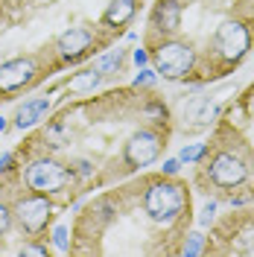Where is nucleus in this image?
Wrapping results in <instances>:
<instances>
[{"instance_id": "obj_1", "label": "nucleus", "mask_w": 254, "mask_h": 257, "mask_svg": "<svg viewBox=\"0 0 254 257\" xmlns=\"http://www.w3.org/2000/svg\"><path fill=\"white\" fill-rule=\"evenodd\" d=\"M173 132V108L158 88L126 85L62 102L12 152L24 184L70 210L158 164Z\"/></svg>"}, {"instance_id": "obj_2", "label": "nucleus", "mask_w": 254, "mask_h": 257, "mask_svg": "<svg viewBox=\"0 0 254 257\" xmlns=\"http://www.w3.org/2000/svg\"><path fill=\"white\" fill-rule=\"evenodd\" d=\"M193 225L187 178L149 173L96 190L73 216L67 254L175 257Z\"/></svg>"}, {"instance_id": "obj_3", "label": "nucleus", "mask_w": 254, "mask_h": 257, "mask_svg": "<svg viewBox=\"0 0 254 257\" xmlns=\"http://www.w3.org/2000/svg\"><path fill=\"white\" fill-rule=\"evenodd\" d=\"M141 47L164 82L190 88L222 82L254 50V0H155Z\"/></svg>"}, {"instance_id": "obj_4", "label": "nucleus", "mask_w": 254, "mask_h": 257, "mask_svg": "<svg viewBox=\"0 0 254 257\" xmlns=\"http://www.w3.org/2000/svg\"><path fill=\"white\" fill-rule=\"evenodd\" d=\"M190 187L228 208L254 205V79L219 108Z\"/></svg>"}, {"instance_id": "obj_5", "label": "nucleus", "mask_w": 254, "mask_h": 257, "mask_svg": "<svg viewBox=\"0 0 254 257\" xmlns=\"http://www.w3.org/2000/svg\"><path fill=\"white\" fill-rule=\"evenodd\" d=\"M207 257H254V205H239L219 213L207 225L205 248Z\"/></svg>"}, {"instance_id": "obj_6", "label": "nucleus", "mask_w": 254, "mask_h": 257, "mask_svg": "<svg viewBox=\"0 0 254 257\" xmlns=\"http://www.w3.org/2000/svg\"><path fill=\"white\" fill-rule=\"evenodd\" d=\"M219 102L216 99H210V96H190L184 105H181V111L173 114V126L175 120L181 123V132H187V135H196V132H205L216 123V117H219Z\"/></svg>"}, {"instance_id": "obj_7", "label": "nucleus", "mask_w": 254, "mask_h": 257, "mask_svg": "<svg viewBox=\"0 0 254 257\" xmlns=\"http://www.w3.org/2000/svg\"><path fill=\"white\" fill-rule=\"evenodd\" d=\"M50 111H53V99H50L47 94L24 99V102L15 108V114H12V126H15L18 132H24V128H35L41 120H47Z\"/></svg>"}, {"instance_id": "obj_8", "label": "nucleus", "mask_w": 254, "mask_h": 257, "mask_svg": "<svg viewBox=\"0 0 254 257\" xmlns=\"http://www.w3.org/2000/svg\"><path fill=\"white\" fill-rule=\"evenodd\" d=\"M91 67H94L102 79H114V76L120 79V76L126 73V67H129V50L123 47V44H111L108 50L96 53Z\"/></svg>"}, {"instance_id": "obj_9", "label": "nucleus", "mask_w": 254, "mask_h": 257, "mask_svg": "<svg viewBox=\"0 0 254 257\" xmlns=\"http://www.w3.org/2000/svg\"><path fill=\"white\" fill-rule=\"evenodd\" d=\"M102 76L96 73L94 67H85V70H79V73H70L64 82H59V85H53V88H64V96L59 99V102H67V99H73V96H85V94H94L96 88L102 85Z\"/></svg>"}, {"instance_id": "obj_10", "label": "nucleus", "mask_w": 254, "mask_h": 257, "mask_svg": "<svg viewBox=\"0 0 254 257\" xmlns=\"http://www.w3.org/2000/svg\"><path fill=\"white\" fill-rule=\"evenodd\" d=\"M50 242L56 245V251L67 254V251H70V228H67V225H53V231H50Z\"/></svg>"}, {"instance_id": "obj_11", "label": "nucleus", "mask_w": 254, "mask_h": 257, "mask_svg": "<svg viewBox=\"0 0 254 257\" xmlns=\"http://www.w3.org/2000/svg\"><path fill=\"white\" fill-rule=\"evenodd\" d=\"M202 155H205V144H190V146H184V149L178 152V161H181V164H187V167H193Z\"/></svg>"}, {"instance_id": "obj_12", "label": "nucleus", "mask_w": 254, "mask_h": 257, "mask_svg": "<svg viewBox=\"0 0 254 257\" xmlns=\"http://www.w3.org/2000/svg\"><path fill=\"white\" fill-rule=\"evenodd\" d=\"M132 85H138V88H155V85H158V73H155L152 67H141V73L135 76Z\"/></svg>"}, {"instance_id": "obj_13", "label": "nucleus", "mask_w": 254, "mask_h": 257, "mask_svg": "<svg viewBox=\"0 0 254 257\" xmlns=\"http://www.w3.org/2000/svg\"><path fill=\"white\" fill-rule=\"evenodd\" d=\"M178 170H181V161L178 158H167L164 167H161V173H167V176H178Z\"/></svg>"}, {"instance_id": "obj_14", "label": "nucleus", "mask_w": 254, "mask_h": 257, "mask_svg": "<svg viewBox=\"0 0 254 257\" xmlns=\"http://www.w3.org/2000/svg\"><path fill=\"white\" fill-rule=\"evenodd\" d=\"M15 167V152H3L0 155V173H6V170H12Z\"/></svg>"}, {"instance_id": "obj_15", "label": "nucleus", "mask_w": 254, "mask_h": 257, "mask_svg": "<svg viewBox=\"0 0 254 257\" xmlns=\"http://www.w3.org/2000/svg\"><path fill=\"white\" fill-rule=\"evenodd\" d=\"M132 59H135V64H138V67H146V64H149V53H146L143 47H138L135 53H132Z\"/></svg>"}, {"instance_id": "obj_16", "label": "nucleus", "mask_w": 254, "mask_h": 257, "mask_svg": "<svg viewBox=\"0 0 254 257\" xmlns=\"http://www.w3.org/2000/svg\"><path fill=\"white\" fill-rule=\"evenodd\" d=\"M6 128H9V123H6V117L0 114V132H6Z\"/></svg>"}, {"instance_id": "obj_17", "label": "nucleus", "mask_w": 254, "mask_h": 257, "mask_svg": "<svg viewBox=\"0 0 254 257\" xmlns=\"http://www.w3.org/2000/svg\"><path fill=\"white\" fill-rule=\"evenodd\" d=\"M251 56H254V50H251Z\"/></svg>"}]
</instances>
